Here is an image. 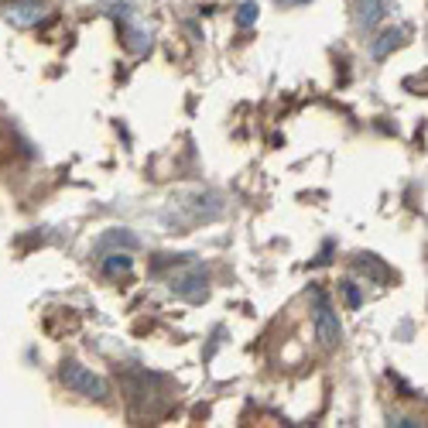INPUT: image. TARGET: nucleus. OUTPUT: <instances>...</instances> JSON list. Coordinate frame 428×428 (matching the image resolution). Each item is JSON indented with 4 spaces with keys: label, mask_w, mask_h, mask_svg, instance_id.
Listing matches in <instances>:
<instances>
[{
    "label": "nucleus",
    "mask_w": 428,
    "mask_h": 428,
    "mask_svg": "<svg viewBox=\"0 0 428 428\" xmlns=\"http://www.w3.org/2000/svg\"><path fill=\"white\" fill-rule=\"evenodd\" d=\"M312 302H315V309H312L315 339H319L326 350H336V346L343 343V326H339V315H336L329 305V295L322 292V288H312Z\"/></svg>",
    "instance_id": "1"
},
{
    "label": "nucleus",
    "mask_w": 428,
    "mask_h": 428,
    "mask_svg": "<svg viewBox=\"0 0 428 428\" xmlns=\"http://www.w3.org/2000/svg\"><path fill=\"white\" fill-rule=\"evenodd\" d=\"M62 384L69 390H76V394H82V397H93V401H103L106 394H110V388H106V380L103 377H97L89 367H82V363H76V360H69V363H62L59 370Z\"/></svg>",
    "instance_id": "2"
},
{
    "label": "nucleus",
    "mask_w": 428,
    "mask_h": 428,
    "mask_svg": "<svg viewBox=\"0 0 428 428\" xmlns=\"http://www.w3.org/2000/svg\"><path fill=\"white\" fill-rule=\"evenodd\" d=\"M172 295L175 298H185V302H202L209 288H206V271L202 268H189L185 274L172 278Z\"/></svg>",
    "instance_id": "3"
},
{
    "label": "nucleus",
    "mask_w": 428,
    "mask_h": 428,
    "mask_svg": "<svg viewBox=\"0 0 428 428\" xmlns=\"http://www.w3.org/2000/svg\"><path fill=\"white\" fill-rule=\"evenodd\" d=\"M41 18H45V7H41L38 0H18V4L7 7V21L14 28H35Z\"/></svg>",
    "instance_id": "4"
},
{
    "label": "nucleus",
    "mask_w": 428,
    "mask_h": 428,
    "mask_svg": "<svg viewBox=\"0 0 428 428\" xmlns=\"http://www.w3.org/2000/svg\"><path fill=\"white\" fill-rule=\"evenodd\" d=\"M401 45H405V31L401 28H388V31H380L377 38L370 41V55L373 59H388L390 52L401 48Z\"/></svg>",
    "instance_id": "5"
},
{
    "label": "nucleus",
    "mask_w": 428,
    "mask_h": 428,
    "mask_svg": "<svg viewBox=\"0 0 428 428\" xmlns=\"http://www.w3.org/2000/svg\"><path fill=\"white\" fill-rule=\"evenodd\" d=\"M110 247H127V251H137L141 247V240H137L131 230H106V234L97 240V251H110Z\"/></svg>",
    "instance_id": "6"
},
{
    "label": "nucleus",
    "mask_w": 428,
    "mask_h": 428,
    "mask_svg": "<svg viewBox=\"0 0 428 428\" xmlns=\"http://www.w3.org/2000/svg\"><path fill=\"white\" fill-rule=\"evenodd\" d=\"M384 0H356V21L363 24V28H377L380 21H384Z\"/></svg>",
    "instance_id": "7"
},
{
    "label": "nucleus",
    "mask_w": 428,
    "mask_h": 428,
    "mask_svg": "<svg viewBox=\"0 0 428 428\" xmlns=\"http://www.w3.org/2000/svg\"><path fill=\"white\" fill-rule=\"evenodd\" d=\"M134 268V257L131 253H106L103 257V274H110V278H120V274H131Z\"/></svg>",
    "instance_id": "8"
},
{
    "label": "nucleus",
    "mask_w": 428,
    "mask_h": 428,
    "mask_svg": "<svg viewBox=\"0 0 428 428\" xmlns=\"http://www.w3.org/2000/svg\"><path fill=\"white\" fill-rule=\"evenodd\" d=\"M356 268H360L363 274H370L373 281H384V278H388V268H384V264H377V260L367 257V253H360V257H356Z\"/></svg>",
    "instance_id": "9"
},
{
    "label": "nucleus",
    "mask_w": 428,
    "mask_h": 428,
    "mask_svg": "<svg viewBox=\"0 0 428 428\" xmlns=\"http://www.w3.org/2000/svg\"><path fill=\"white\" fill-rule=\"evenodd\" d=\"M253 21H257V4H243V7L236 11V24H240V28H251Z\"/></svg>",
    "instance_id": "10"
},
{
    "label": "nucleus",
    "mask_w": 428,
    "mask_h": 428,
    "mask_svg": "<svg viewBox=\"0 0 428 428\" xmlns=\"http://www.w3.org/2000/svg\"><path fill=\"white\" fill-rule=\"evenodd\" d=\"M343 295H346V302H350L353 309H356V305L363 302V295H360V288H356L353 281H343Z\"/></svg>",
    "instance_id": "11"
},
{
    "label": "nucleus",
    "mask_w": 428,
    "mask_h": 428,
    "mask_svg": "<svg viewBox=\"0 0 428 428\" xmlns=\"http://www.w3.org/2000/svg\"><path fill=\"white\" fill-rule=\"evenodd\" d=\"M394 425H401V428H415L418 422H415V418H401V422H394Z\"/></svg>",
    "instance_id": "12"
}]
</instances>
